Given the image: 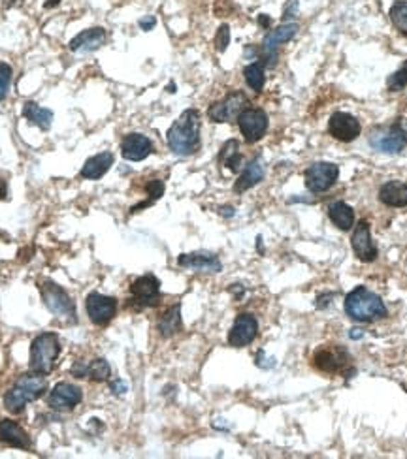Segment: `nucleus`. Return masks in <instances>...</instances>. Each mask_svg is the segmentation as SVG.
I'll return each mask as SVG.
<instances>
[{"label": "nucleus", "mask_w": 407, "mask_h": 459, "mask_svg": "<svg viewBox=\"0 0 407 459\" xmlns=\"http://www.w3.org/2000/svg\"><path fill=\"white\" fill-rule=\"evenodd\" d=\"M6 196H8V190H6V181H2V179H0V198L6 199Z\"/></svg>", "instance_id": "43"}, {"label": "nucleus", "mask_w": 407, "mask_h": 459, "mask_svg": "<svg viewBox=\"0 0 407 459\" xmlns=\"http://www.w3.org/2000/svg\"><path fill=\"white\" fill-rule=\"evenodd\" d=\"M296 16H298V0H289V4L285 6L283 10V21L292 23Z\"/></svg>", "instance_id": "36"}, {"label": "nucleus", "mask_w": 407, "mask_h": 459, "mask_svg": "<svg viewBox=\"0 0 407 459\" xmlns=\"http://www.w3.org/2000/svg\"><path fill=\"white\" fill-rule=\"evenodd\" d=\"M61 354V343L57 333L44 332L34 337L30 343V361L28 367L38 375H50L55 369L57 358Z\"/></svg>", "instance_id": "5"}, {"label": "nucleus", "mask_w": 407, "mask_h": 459, "mask_svg": "<svg viewBox=\"0 0 407 459\" xmlns=\"http://www.w3.org/2000/svg\"><path fill=\"white\" fill-rule=\"evenodd\" d=\"M247 96L246 93L241 91H232L224 96L223 100L219 102H213L207 110V117L212 119L213 122H232L238 121V117L247 105Z\"/></svg>", "instance_id": "9"}, {"label": "nucleus", "mask_w": 407, "mask_h": 459, "mask_svg": "<svg viewBox=\"0 0 407 459\" xmlns=\"http://www.w3.org/2000/svg\"><path fill=\"white\" fill-rule=\"evenodd\" d=\"M168 147L178 156H190L200 149V113L185 110L166 134Z\"/></svg>", "instance_id": "1"}, {"label": "nucleus", "mask_w": 407, "mask_h": 459, "mask_svg": "<svg viewBox=\"0 0 407 459\" xmlns=\"http://www.w3.org/2000/svg\"><path fill=\"white\" fill-rule=\"evenodd\" d=\"M229 44H230V27L227 25V23H223V25L219 27L217 34H215V50H217L219 53H224L227 47H229Z\"/></svg>", "instance_id": "34"}, {"label": "nucleus", "mask_w": 407, "mask_h": 459, "mask_svg": "<svg viewBox=\"0 0 407 459\" xmlns=\"http://www.w3.org/2000/svg\"><path fill=\"white\" fill-rule=\"evenodd\" d=\"M132 301L138 307H155L161 301V281L155 275H142L130 284Z\"/></svg>", "instance_id": "15"}, {"label": "nucleus", "mask_w": 407, "mask_h": 459, "mask_svg": "<svg viewBox=\"0 0 407 459\" xmlns=\"http://www.w3.org/2000/svg\"><path fill=\"white\" fill-rule=\"evenodd\" d=\"M328 132L330 136H334L338 141L343 144H351L362 134V127L357 117L347 113V111H334L330 115L328 121Z\"/></svg>", "instance_id": "13"}, {"label": "nucleus", "mask_w": 407, "mask_h": 459, "mask_svg": "<svg viewBox=\"0 0 407 459\" xmlns=\"http://www.w3.org/2000/svg\"><path fill=\"white\" fill-rule=\"evenodd\" d=\"M407 87V61L403 62L402 66L398 68L396 72L389 76L386 79V89L391 93H398V91H403Z\"/></svg>", "instance_id": "32"}, {"label": "nucleus", "mask_w": 407, "mask_h": 459, "mask_svg": "<svg viewBox=\"0 0 407 459\" xmlns=\"http://www.w3.org/2000/svg\"><path fill=\"white\" fill-rule=\"evenodd\" d=\"M389 16H391L392 25H394V28H396L398 33L407 36V0H396V2L391 6Z\"/></svg>", "instance_id": "31"}, {"label": "nucleus", "mask_w": 407, "mask_h": 459, "mask_svg": "<svg viewBox=\"0 0 407 459\" xmlns=\"http://www.w3.org/2000/svg\"><path fill=\"white\" fill-rule=\"evenodd\" d=\"M219 164L224 168H229L230 172H240L241 168V153H240V141L238 139H229L227 144L221 147L219 153Z\"/></svg>", "instance_id": "29"}, {"label": "nucleus", "mask_w": 407, "mask_h": 459, "mask_svg": "<svg viewBox=\"0 0 407 459\" xmlns=\"http://www.w3.org/2000/svg\"><path fill=\"white\" fill-rule=\"evenodd\" d=\"M178 266L202 273H219L223 269L221 260H219L215 255H212V252H190V255H181L178 258Z\"/></svg>", "instance_id": "19"}, {"label": "nucleus", "mask_w": 407, "mask_h": 459, "mask_svg": "<svg viewBox=\"0 0 407 459\" xmlns=\"http://www.w3.org/2000/svg\"><path fill=\"white\" fill-rule=\"evenodd\" d=\"M349 335H351V339H360L364 335V332H360V330H351Z\"/></svg>", "instance_id": "44"}, {"label": "nucleus", "mask_w": 407, "mask_h": 459, "mask_svg": "<svg viewBox=\"0 0 407 459\" xmlns=\"http://www.w3.org/2000/svg\"><path fill=\"white\" fill-rule=\"evenodd\" d=\"M11 66L8 62H0V102L6 98L11 85Z\"/></svg>", "instance_id": "33"}, {"label": "nucleus", "mask_w": 407, "mask_h": 459, "mask_svg": "<svg viewBox=\"0 0 407 459\" xmlns=\"http://www.w3.org/2000/svg\"><path fill=\"white\" fill-rule=\"evenodd\" d=\"M155 25H156V19L153 16L139 19V27H142V30H151V28L155 27Z\"/></svg>", "instance_id": "39"}, {"label": "nucleus", "mask_w": 407, "mask_h": 459, "mask_svg": "<svg viewBox=\"0 0 407 459\" xmlns=\"http://www.w3.org/2000/svg\"><path fill=\"white\" fill-rule=\"evenodd\" d=\"M257 366L263 367V369H272V367H275V360L273 358H266L264 350H260L257 354Z\"/></svg>", "instance_id": "37"}, {"label": "nucleus", "mask_w": 407, "mask_h": 459, "mask_svg": "<svg viewBox=\"0 0 407 459\" xmlns=\"http://www.w3.org/2000/svg\"><path fill=\"white\" fill-rule=\"evenodd\" d=\"M351 356L343 347L340 344H324L321 349L315 350L313 354V367L328 375L340 373L343 371V367L349 366Z\"/></svg>", "instance_id": "11"}, {"label": "nucleus", "mask_w": 407, "mask_h": 459, "mask_svg": "<svg viewBox=\"0 0 407 459\" xmlns=\"http://www.w3.org/2000/svg\"><path fill=\"white\" fill-rule=\"evenodd\" d=\"M258 335V320L251 313H241L236 316L234 326L229 332V344L234 349H241L251 344Z\"/></svg>", "instance_id": "16"}, {"label": "nucleus", "mask_w": 407, "mask_h": 459, "mask_svg": "<svg viewBox=\"0 0 407 459\" xmlns=\"http://www.w3.org/2000/svg\"><path fill=\"white\" fill-rule=\"evenodd\" d=\"M304 178L309 192L323 194L336 185L340 178V168L334 162H315L304 172Z\"/></svg>", "instance_id": "8"}, {"label": "nucleus", "mask_w": 407, "mask_h": 459, "mask_svg": "<svg viewBox=\"0 0 407 459\" xmlns=\"http://www.w3.org/2000/svg\"><path fill=\"white\" fill-rule=\"evenodd\" d=\"M379 202L389 207H407V183L386 181L379 188Z\"/></svg>", "instance_id": "25"}, {"label": "nucleus", "mask_w": 407, "mask_h": 459, "mask_svg": "<svg viewBox=\"0 0 407 459\" xmlns=\"http://www.w3.org/2000/svg\"><path fill=\"white\" fill-rule=\"evenodd\" d=\"M351 247L352 250H355V256H357L360 262H364V264L375 262V258L379 255V249H377V245H375L374 239H372L368 221H360L357 226H355V232H352L351 238Z\"/></svg>", "instance_id": "17"}, {"label": "nucleus", "mask_w": 407, "mask_h": 459, "mask_svg": "<svg viewBox=\"0 0 407 459\" xmlns=\"http://www.w3.org/2000/svg\"><path fill=\"white\" fill-rule=\"evenodd\" d=\"M328 216L330 221L334 222V226H338L341 232H349L355 224V209L351 205H347L345 202H334L328 205Z\"/></svg>", "instance_id": "27"}, {"label": "nucleus", "mask_w": 407, "mask_h": 459, "mask_svg": "<svg viewBox=\"0 0 407 459\" xmlns=\"http://www.w3.org/2000/svg\"><path fill=\"white\" fill-rule=\"evenodd\" d=\"M264 179V164L260 158H253L246 168H243V172L240 173V178L236 181L234 185V192L241 194L253 188L255 185H258Z\"/></svg>", "instance_id": "24"}, {"label": "nucleus", "mask_w": 407, "mask_h": 459, "mask_svg": "<svg viewBox=\"0 0 407 459\" xmlns=\"http://www.w3.org/2000/svg\"><path fill=\"white\" fill-rule=\"evenodd\" d=\"M127 390H129V388H127V384H125L123 380L112 382V392L115 393V395H123V393H127Z\"/></svg>", "instance_id": "40"}, {"label": "nucleus", "mask_w": 407, "mask_h": 459, "mask_svg": "<svg viewBox=\"0 0 407 459\" xmlns=\"http://www.w3.org/2000/svg\"><path fill=\"white\" fill-rule=\"evenodd\" d=\"M40 296L51 315L76 322V305L61 284L53 281L40 282Z\"/></svg>", "instance_id": "6"}, {"label": "nucleus", "mask_w": 407, "mask_h": 459, "mask_svg": "<svg viewBox=\"0 0 407 459\" xmlns=\"http://www.w3.org/2000/svg\"><path fill=\"white\" fill-rule=\"evenodd\" d=\"M0 443L8 444L11 448H30V441H28L27 431L13 420H0Z\"/></svg>", "instance_id": "22"}, {"label": "nucleus", "mask_w": 407, "mask_h": 459, "mask_svg": "<svg viewBox=\"0 0 407 459\" xmlns=\"http://www.w3.org/2000/svg\"><path fill=\"white\" fill-rule=\"evenodd\" d=\"M243 78L246 83L249 85V89L255 93H263L264 85H266V72H264L263 62H251L243 68Z\"/></svg>", "instance_id": "30"}, {"label": "nucleus", "mask_w": 407, "mask_h": 459, "mask_svg": "<svg viewBox=\"0 0 407 459\" xmlns=\"http://www.w3.org/2000/svg\"><path fill=\"white\" fill-rule=\"evenodd\" d=\"M57 4H61V0H47V2H45V8H55Z\"/></svg>", "instance_id": "45"}, {"label": "nucleus", "mask_w": 407, "mask_h": 459, "mask_svg": "<svg viewBox=\"0 0 407 459\" xmlns=\"http://www.w3.org/2000/svg\"><path fill=\"white\" fill-rule=\"evenodd\" d=\"M345 313L355 322H375L389 315L385 301L366 286H357L345 298Z\"/></svg>", "instance_id": "2"}, {"label": "nucleus", "mask_w": 407, "mask_h": 459, "mask_svg": "<svg viewBox=\"0 0 407 459\" xmlns=\"http://www.w3.org/2000/svg\"><path fill=\"white\" fill-rule=\"evenodd\" d=\"M153 153V141L147 136L138 132L127 134L121 141V155L125 161L142 162Z\"/></svg>", "instance_id": "18"}, {"label": "nucleus", "mask_w": 407, "mask_h": 459, "mask_svg": "<svg viewBox=\"0 0 407 459\" xmlns=\"http://www.w3.org/2000/svg\"><path fill=\"white\" fill-rule=\"evenodd\" d=\"M219 213L223 216H234V207H232V205H224V207L219 209Z\"/></svg>", "instance_id": "42"}, {"label": "nucleus", "mask_w": 407, "mask_h": 459, "mask_svg": "<svg viewBox=\"0 0 407 459\" xmlns=\"http://www.w3.org/2000/svg\"><path fill=\"white\" fill-rule=\"evenodd\" d=\"M173 89H176V85L170 83V87H168V91H170V93H176V91H173Z\"/></svg>", "instance_id": "46"}, {"label": "nucleus", "mask_w": 407, "mask_h": 459, "mask_svg": "<svg viewBox=\"0 0 407 459\" xmlns=\"http://www.w3.org/2000/svg\"><path fill=\"white\" fill-rule=\"evenodd\" d=\"M300 27L298 23H283L281 27L270 30L263 40V47H260V55H263L264 66H273L277 62V50L281 44H287L298 34Z\"/></svg>", "instance_id": "10"}, {"label": "nucleus", "mask_w": 407, "mask_h": 459, "mask_svg": "<svg viewBox=\"0 0 407 459\" xmlns=\"http://www.w3.org/2000/svg\"><path fill=\"white\" fill-rule=\"evenodd\" d=\"M369 145L379 153L398 155L407 147V117H398L391 124H381L369 132Z\"/></svg>", "instance_id": "4"}, {"label": "nucleus", "mask_w": 407, "mask_h": 459, "mask_svg": "<svg viewBox=\"0 0 407 459\" xmlns=\"http://www.w3.org/2000/svg\"><path fill=\"white\" fill-rule=\"evenodd\" d=\"M238 127L247 144H257L268 132V113L260 108H246L238 117Z\"/></svg>", "instance_id": "7"}, {"label": "nucleus", "mask_w": 407, "mask_h": 459, "mask_svg": "<svg viewBox=\"0 0 407 459\" xmlns=\"http://www.w3.org/2000/svg\"><path fill=\"white\" fill-rule=\"evenodd\" d=\"M85 309H87V316L93 324L106 326L117 313V299L112 298V296H104V294L91 292L85 299Z\"/></svg>", "instance_id": "12"}, {"label": "nucleus", "mask_w": 407, "mask_h": 459, "mask_svg": "<svg viewBox=\"0 0 407 459\" xmlns=\"http://www.w3.org/2000/svg\"><path fill=\"white\" fill-rule=\"evenodd\" d=\"M145 190H147V194H149L147 204L153 205L156 199H161V196L164 194V183H162L161 179H153V181H149V183H147Z\"/></svg>", "instance_id": "35"}, {"label": "nucleus", "mask_w": 407, "mask_h": 459, "mask_svg": "<svg viewBox=\"0 0 407 459\" xmlns=\"http://www.w3.org/2000/svg\"><path fill=\"white\" fill-rule=\"evenodd\" d=\"M104 42H106V30L102 27H93L81 30L76 38L70 40L68 47L74 53H91V51L101 50Z\"/></svg>", "instance_id": "20"}, {"label": "nucleus", "mask_w": 407, "mask_h": 459, "mask_svg": "<svg viewBox=\"0 0 407 459\" xmlns=\"http://www.w3.org/2000/svg\"><path fill=\"white\" fill-rule=\"evenodd\" d=\"M334 296H336V294H332V292L321 294V296L317 298V307H319V309H326V307L330 305V301L334 299Z\"/></svg>", "instance_id": "38"}, {"label": "nucleus", "mask_w": 407, "mask_h": 459, "mask_svg": "<svg viewBox=\"0 0 407 459\" xmlns=\"http://www.w3.org/2000/svg\"><path fill=\"white\" fill-rule=\"evenodd\" d=\"M23 117L28 122H33L34 127H38L40 130H50L51 122H53V111L47 108H42L36 102H25L23 104Z\"/></svg>", "instance_id": "26"}, {"label": "nucleus", "mask_w": 407, "mask_h": 459, "mask_svg": "<svg viewBox=\"0 0 407 459\" xmlns=\"http://www.w3.org/2000/svg\"><path fill=\"white\" fill-rule=\"evenodd\" d=\"M45 388H47V382L44 375H38V373L21 375L4 395V407L13 414H19L28 403L44 395Z\"/></svg>", "instance_id": "3"}, {"label": "nucleus", "mask_w": 407, "mask_h": 459, "mask_svg": "<svg viewBox=\"0 0 407 459\" xmlns=\"http://www.w3.org/2000/svg\"><path fill=\"white\" fill-rule=\"evenodd\" d=\"M113 153L110 151H102L98 155L91 156L87 158L81 168V178L89 179V181H96V179H102L110 172V168L113 166Z\"/></svg>", "instance_id": "23"}, {"label": "nucleus", "mask_w": 407, "mask_h": 459, "mask_svg": "<svg viewBox=\"0 0 407 459\" xmlns=\"http://www.w3.org/2000/svg\"><path fill=\"white\" fill-rule=\"evenodd\" d=\"M258 25L268 30L270 25H272V19H270V17L266 16V13H260V16H258Z\"/></svg>", "instance_id": "41"}, {"label": "nucleus", "mask_w": 407, "mask_h": 459, "mask_svg": "<svg viewBox=\"0 0 407 459\" xmlns=\"http://www.w3.org/2000/svg\"><path fill=\"white\" fill-rule=\"evenodd\" d=\"M84 399V392L72 382H59L53 386V390L47 395V405L53 410L67 412V410L76 409Z\"/></svg>", "instance_id": "14"}, {"label": "nucleus", "mask_w": 407, "mask_h": 459, "mask_svg": "<svg viewBox=\"0 0 407 459\" xmlns=\"http://www.w3.org/2000/svg\"><path fill=\"white\" fill-rule=\"evenodd\" d=\"M72 375L78 378H91L95 382H104L112 375V367L104 358H96L93 361H76L72 367Z\"/></svg>", "instance_id": "21"}, {"label": "nucleus", "mask_w": 407, "mask_h": 459, "mask_svg": "<svg viewBox=\"0 0 407 459\" xmlns=\"http://www.w3.org/2000/svg\"><path fill=\"white\" fill-rule=\"evenodd\" d=\"M156 327H159L162 337H172V335L181 332V327H183V324H181V305L178 303L168 307V309L164 310V315L159 318Z\"/></svg>", "instance_id": "28"}]
</instances>
